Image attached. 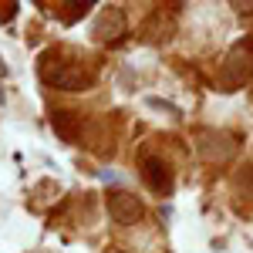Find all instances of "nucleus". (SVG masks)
Returning a JSON list of instances; mask_svg holds the SVG:
<instances>
[{
    "label": "nucleus",
    "mask_w": 253,
    "mask_h": 253,
    "mask_svg": "<svg viewBox=\"0 0 253 253\" xmlns=\"http://www.w3.org/2000/svg\"><path fill=\"white\" fill-rule=\"evenodd\" d=\"M138 172H142V182L156 196H172L175 175H172V169H169V162H162V159H156V156H145L142 166H138Z\"/></svg>",
    "instance_id": "5"
},
{
    "label": "nucleus",
    "mask_w": 253,
    "mask_h": 253,
    "mask_svg": "<svg viewBox=\"0 0 253 253\" xmlns=\"http://www.w3.org/2000/svg\"><path fill=\"white\" fill-rule=\"evenodd\" d=\"M105 210H108V216L115 219L118 226H135L138 219H142V203H138L135 193H128V189H108V196H105Z\"/></svg>",
    "instance_id": "4"
},
{
    "label": "nucleus",
    "mask_w": 253,
    "mask_h": 253,
    "mask_svg": "<svg viewBox=\"0 0 253 253\" xmlns=\"http://www.w3.org/2000/svg\"><path fill=\"white\" fill-rule=\"evenodd\" d=\"M0 68H3V61H0Z\"/></svg>",
    "instance_id": "15"
},
{
    "label": "nucleus",
    "mask_w": 253,
    "mask_h": 253,
    "mask_svg": "<svg viewBox=\"0 0 253 253\" xmlns=\"http://www.w3.org/2000/svg\"><path fill=\"white\" fill-rule=\"evenodd\" d=\"M253 81V41H236L219 64V91H236Z\"/></svg>",
    "instance_id": "2"
},
{
    "label": "nucleus",
    "mask_w": 253,
    "mask_h": 253,
    "mask_svg": "<svg viewBox=\"0 0 253 253\" xmlns=\"http://www.w3.org/2000/svg\"><path fill=\"white\" fill-rule=\"evenodd\" d=\"M145 105H149V108H159V112H166V115H172V118L182 115V112L175 108L172 101H166V98H145Z\"/></svg>",
    "instance_id": "11"
},
{
    "label": "nucleus",
    "mask_w": 253,
    "mask_h": 253,
    "mask_svg": "<svg viewBox=\"0 0 253 253\" xmlns=\"http://www.w3.org/2000/svg\"><path fill=\"white\" fill-rule=\"evenodd\" d=\"M233 7H236V10H253V0H250V3H240V0H236Z\"/></svg>",
    "instance_id": "13"
},
{
    "label": "nucleus",
    "mask_w": 253,
    "mask_h": 253,
    "mask_svg": "<svg viewBox=\"0 0 253 253\" xmlns=\"http://www.w3.org/2000/svg\"><path fill=\"white\" fill-rule=\"evenodd\" d=\"M175 7H179V3H172L169 10H166V7H156V10L145 17V24H142V41H145V44H162V41L172 38V31H175Z\"/></svg>",
    "instance_id": "6"
},
{
    "label": "nucleus",
    "mask_w": 253,
    "mask_h": 253,
    "mask_svg": "<svg viewBox=\"0 0 253 253\" xmlns=\"http://www.w3.org/2000/svg\"><path fill=\"white\" fill-rule=\"evenodd\" d=\"M91 7H95V0H64V3H58V17L64 24H78Z\"/></svg>",
    "instance_id": "9"
},
{
    "label": "nucleus",
    "mask_w": 253,
    "mask_h": 253,
    "mask_svg": "<svg viewBox=\"0 0 253 253\" xmlns=\"http://www.w3.org/2000/svg\"><path fill=\"white\" fill-rule=\"evenodd\" d=\"M38 71L51 88H61V91H84L91 84V71H84V64H75V61H61L58 51H44Z\"/></svg>",
    "instance_id": "1"
},
{
    "label": "nucleus",
    "mask_w": 253,
    "mask_h": 253,
    "mask_svg": "<svg viewBox=\"0 0 253 253\" xmlns=\"http://www.w3.org/2000/svg\"><path fill=\"white\" fill-rule=\"evenodd\" d=\"M108 253H125V250H108Z\"/></svg>",
    "instance_id": "14"
},
{
    "label": "nucleus",
    "mask_w": 253,
    "mask_h": 253,
    "mask_svg": "<svg viewBox=\"0 0 253 253\" xmlns=\"http://www.w3.org/2000/svg\"><path fill=\"white\" fill-rule=\"evenodd\" d=\"M240 149L233 132H223V128H199L196 132V152L206 159V162H230Z\"/></svg>",
    "instance_id": "3"
},
{
    "label": "nucleus",
    "mask_w": 253,
    "mask_h": 253,
    "mask_svg": "<svg viewBox=\"0 0 253 253\" xmlns=\"http://www.w3.org/2000/svg\"><path fill=\"white\" fill-rule=\"evenodd\" d=\"M17 10H20L17 0H7V3H0V20H3V24H10V20L17 17Z\"/></svg>",
    "instance_id": "12"
},
{
    "label": "nucleus",
    "mask_w": 253,
    "mask_h": 253,
    "mask_svg": "<svg viewBox=\"0 0 253 253\" xmlns=\"http://www.w3.org/2000/svg\"><path fill=\"white\" fill-rule=\"evenodd\" d=\"M233 189L240 196H253V162H247V166H240V169H236Z\"/></svg>",
    "instance_id": "10"
},
{
    "label": "nucleus",
    "mask_w": 253,
    "mask_h": 253,
    "mask_svg": "<svg viewBox=\"0 0 253 253\" xmlns=\"http://www.w3.org/2000/svg\"><path fill=\"white\" fill-rule=\"evenodd\" d=\"M95 38L105 41V44H118V41L125 38V31H128V20H125V10L122 7H105L101 14L95 17Z\"/></svg>",
    "instance_id": "7"
},
{
    "label": "nucleus",
    "mask_w": 253,
    "mask_h": 253,
    "mask_svg": "<svg viewBox=\"0 0 253 253\" xmlns=\"http://www.w3.org/2000/svg\"><path fill=\"white\" fill-rule=\"evenodd\" d=\"M51 128H54L58 138L68 142V145H75L81 138V132H84V128H81V118L75 115V112H68V108H54V112H51Z\"/></svg>",
    "instance_id": "8"
}]
</instances>
